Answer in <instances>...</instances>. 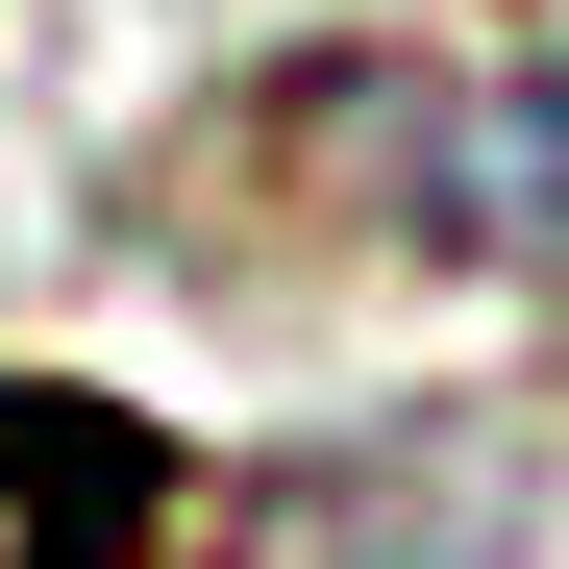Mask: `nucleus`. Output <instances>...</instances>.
I'll return each mask as SVG.
<instances>
[{"instance_id": "nucleus-2", "label": "nucleus", "mask_w": 569, "mask_h": 569, "mask_svg": "<svg viewBox=\"0 0 569 569\" xmlns=\"http://www.w3.org/2000/svg\"><path fill=\"white\" fill-rule=\"evenodd\" d=\"M0 520H26L50 569H124V545H173V446L26 371V397H0Z\"/></svg>"}, {"instance_id": "nucleus-1", "label": "nucleus", "mask_w": 569, "mask_h": 569, "mask_svg": "<svg viewBox=\"0 0 569 569\" xmlns=\"http://www.w3.org/2000/svg\"><path fill=\"white\" fill-rule=\"evenodd\" d=\"M496 545H520V446L496 421H397V446H298L223 569H496Z\"/></svg>"}]
</instances>
